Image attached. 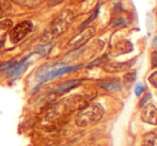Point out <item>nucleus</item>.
<instances>
[{"instance_id":"nucleus-1","label":"nucleus","mask_w":157,"mask_h":146,"mask_svg":"<svg viewBox=\"0 0 157 146\" xmlns=\"http://www.w3.org/2000/svg\"><path fill=\"white\" fill-rule=\"evenodd\" d=\"M85 106L87 105H86V100L83 99V97L79 95H72L60 100L59 103H54L46 111L45 119L47 122H56L66 114H70L71 112L77 111V110L79 111Z\"/></svg>"},{"instance_id":"nucleus-2","label":"nucleus","mask_w":157,"mask_h":146,"mask_svg":"<svg viewBox=\"0 0 157 146\" xmlns=\"http://www.w3.org/2000/svg\"><path fill=\"white\" fill-rule=\"evenodd\" d=\"M73 19H74V13L70 9H65V10L61 11L54 18L49 28L47 29L45 34L43 35V41L45 43H49L56 37L63 34L71 26Z\"/></svg>"},{"instance_id":"nucleus-3","label":"nucleus","mask_w":157,"mask_h":146,"mask_svg":"<svg viewBox=\"0 0 157 146\" xmlns=\"http://www.w3.org/2000/svg\"><path fill=\"white\" fill-rule=\"evenodd\" d=\"M105 109L101 103H93L87 105L77 112L75 116V124L77 127L86 128L99 122L104 116Z\"/></svg>"},{"instance_id":"nucleus-4","label":"nucleus","mask_w":157,"mask_h":146,"mask_svg":"<svg viewBox=\"0 0 157 146\" xmlns=\"http://www.w3.org/2000/svg\"><path fill=\"white\" fill-rule=\"evenodd\" d=\"M82 65H71V66H65L62 64L55 63L50 64V65H44L42 67H40L37 69V72L35 73V79L40 82H46V81L52 80V79L57 78V77L63 76L68 73L75 72V70L79 69Z\"/></svg>"},{"instance_id":"nucleus-5","label":"nucleus","mask_w":157,"mask_h":146,"mask_svg":"<svg viewBox=\"0 0 157 146\" xmlns=\"http://www.w3.org/2000/svg\"><path fill=\"white\" fill-rule=\"evenodd\" d=\"M33 30V23L30 21H24L12 27V29L9 31V37L13 44H17L21 42L28 34L31 33Z\"/></svg>"},{"instance_id":"nucleus-6","label":"nucleus","mask_w":157,"mask_h":146,"mask_svg":"<svg viewBox=\"0 0 157 146\" xmlns=\"http://www.w3.org/2000/svg\"><path fill=\"white\" fill-rule=\"evenodd\" d=\"M96 30L94 27H86L82 31L78 33L77 35H75L72 39L67 43V47L72 48V49H76L81 46L85 45L87 42H89L90 39L95 35Z\"/></svg>"},{"instance_id":"nucleus-7","label":"nucleus","mask_w":157,"mask_h":146,"mask_svg":"<svg viewBox=\"0 0 157 146\" xmlns=\"http://www.w3.org/2000/svg\"><path fill=\"white\" fill-rule=\"evenodd\" d=\"M31 56H32V54H29L28 57H26V58L23 59L21 61H17L16 63H15L14 65H13L12 67L8 70L9 77H10L11 80H15V79L19 78V77H21V75L26 72V69H27L28 66H29V64H30L29 59Z\"/></svg>"},{"instance_id":"nucleus-8","label":"nucleus","mask_w":157,"mask_h":146,"mask_svg":"<svg viewBox=\"0 0 157 146\" xmlns=\"http://www.w3.org/2000/svg\"><path fill=\"white\" fill-rule=\"evenodd\" d=\"M141 119L147 124L157 125V108L153 103H147L144 105L141 112Z\"/></svg>"},{"instance_id":"nucleus-9","label":"nucleus","mask_w":157,"mask_h":146,"mask_svg":"<svg viewBox=\"0 0 157 146\" xmlns=\"http://www.w3.org/2000/svg\"><path fill=\"white\" fill-rule=\"evenodd\" d=\"M135 62H136V60H130V61L127 62H117V63H108V62H106L103 66L104 69L108 73H120L132 68Z\"/></svg>"},{"instance_id":"nucleus-10","label":"nucleus","mask_w":157,"mask_h":146,"mask_svg":"<svg viewBox=\"0 0 157 146\" xmlns=\"http://www.w3.org/2000/svg\"><path fill=\"white\" fill-rule=\"evenodd\" d=\"M80 83H82V80L81 79H72V80H67L65 82L61 83L58 88H55L54 94L55 95H62L64 93L70 92L71 90H73L74 88L78 87Z\"/></svg>"},{"instance_id":"nucleus-11","label":"nucleus","mask_w":157,"mask_h":146,"mask_svg":"<svg viewBox=\"0 0 157 146\" xmlns=\"http://www.w3.org/2000/svg\"><path fill=\"white\" fill-rule=\"evenodd\" d=\"M97 84L101 88H105L108 92H119L122 88V84H121V81L119 79L112 78V79H108V80H103V81H98Z\"/></svg>"},{"instance_id":"nucleus-12","label":"nucleus","mask_w":157,"mask_h":146,"mask_svg":"<svg viewBox=\"0 0 157 146\" xmlns=\"http://www.w3.org/2000/svg\"><path fill=\"white\" fill-rule=\"evenodd\" d=\"M13 21L11 19H3L0 21V41H3V37L12 29Z\"/></svg>"},{"instance_id":"nucleus-13","label":"nucleus","mask_w":157,"mask_h":146,"mask_svg":"<svg viewBox=\"0 0 157 146\" xmlns=\"http://www.w3.org/2000/svg\"><path fill=\"white\" fill-rule=\"evenodd\" d=\"M12 11V4L9 0H0V19Z\"/></svg>"},{"instance_id":"nucleus-14","label":"nucleus","mask_w":157,"mask_h":146,"mask_svg":"<svg viewBox=\"0 0 157 146\" xmlns=\"http://www.w3.org/2000/svg\"><path fill=\"white\" fill-rule=\"evenodd\" d=\"M52 47H54V43H52V42H49V43H45L44 45L39 46L35 51H36L40 56H46V54L50 51V49H52Z\"/></svg>"},{"instance_id":"nucleus-15","label":"nucleus","mask_w":157,"mask_h":146,"mask_svg":"<svg viewBox=\"0 0 157 146\" xmlns=\"http://www.w3.org/2000/svg\"><path fill=\"white\" fill-rule=\"evenodd\" d=\"M136 80V72H130L125 74L124 76V83L126 85H130Z\"/></svg>"},{"instance_id":"nucleus-16","label":"nucleus","mask_w":157,"mask_h":146,"mask_svg":"<svg viewBox=\"0 0 157 146\" xmlns=\"http://www.w3.org/2000/svg\"><path fill=\"white\" fill-rule=\"evenodd\" d=\"M154 142H155V136L153 133H149L144 137L142 146H154Z\"/></svg>"},{"instance_id":"nucleus-17","label":"nucleus","mask_w":157,"mask_h":146,"mask_svg":"<svg viewBox=\"0 0 157 146\" xmlns=\"http://www.w3.org/2000/svg\"><path fill=\"white\" fill-rule=\"evenodd\" d=\"M16 62L17 61L12 60V61H8V62H4V63L0 64V72H2V70H9Z\"/></svg>"},{"instance_id":"nucleus-18","label":"nucleus","mask_w":157,"mask_h":146,"mask_svg":"<svg viewBox=\"0 0 157 146\" xmlns=\"http://www.w3.org/2000/svg\"><path fill=\"white\" fill-rule=\"evenodd\" d=\"M144 92V85L142 83H138V84L135 87V94H136L137 97H140L141 95Z\"/></svg>"},{"instance_id":"nucleus-19","label":"nucleus","mask_w":157,"mask_h":146,"mask_svg":"<svg viewBox=\"0 0 157 146\" xmlns=\"http://www.w3.org/2000/svg\"><path fill=\"white\" fill-rule=\"evenodd\" d=\"M98 11H99V4L98 6H96V10L94 11V13L93 14L91 15V17H90L89 19H88L87 21H85V23H83V27H87V25H89L90 23H91V21H93L95 18H96V16H97V14H98Z\"/></svg>"},{"instance_id":"nucleus-20","label":"nucleus","mask_w":157,"mask_h":146,"mask_svg":"<svg viewBox=\"0 0 157 146\" xmlns=\"http://www.w3.org/2000/svg\"><path fill=\"white\" fill-rule=\"evenodd\" d=\"M149 82L153 85L154 88H157V72H154L150 75L149 77Z\"/></svg>"},{"instance_id":"nucleus-21","label":"nucleus","mask_w":157,"mask_h":146,"mask_svg":"<svg viewBox=\"0 0 157 146\" xmlns=\"http://www.w3.org/2000/svg\"><path fill=\"white\" fill-rule=\"evenodd\" d=\"M151 62H152V67L153 68L157 67V51H153L151 57Z\"/></svg>"},{"instance_id":"nucleus-22","label":"nucleus","mask_w":157,"mask_h":146,"mask_svg":"<svg viewBox=\"0 0 157 146\" xmlns=\"http://www.w3.org/2000/svg\"><path fill=\"white\" fill-rule=\"evenodd\" d=\"M150 98H151V95L147 94V96H145L144 98H143L142 100H141V103H140V107H141V106H144V103H147V100H149Z\"/></svg>"},{"instance_id":"nucleus-23","label":"nucleus","mask_w":157,"mask_h":146,"mask_svg":"<svg viewBox=\"0 0 157 146\" xmlns=\"http://www.w3.org/2000/svg\"><path fill=\"white\" fill-rule=\"evenodd\" d=\"M152 47H153L154 49H156V48H157V35L154 37L153 42H152Z\"/></svg>"},{"instance_id":"nucleus-24","label":"nucleus","mask_w":157,"mask_h":146,"mask_svg":"<svg viewBox=\"0 0 157 146\" xmlns=\"http://www.w3.org/2000/svg\"><path fill=\"white\" fill-rule=\"evenodd\" d=\"M63 0H50V4H52V6H55V4H58L60 3V2H62Z\"/></svg>"},{"instance_id":"nucleus-25","label":"nucleus","mask_w":157,"mask_h":146,"mask_svg":"<svg viewBox=\"0 0 157 146\" xmlns=\"http://www.w3.org/2000/svg\"><path fill=\"white\" fill-rule=\"evenodd\" d=\"M85 146H106V145L98 144V143H93V144H89V145H85Z\"/></svg>"}]
</instances>
